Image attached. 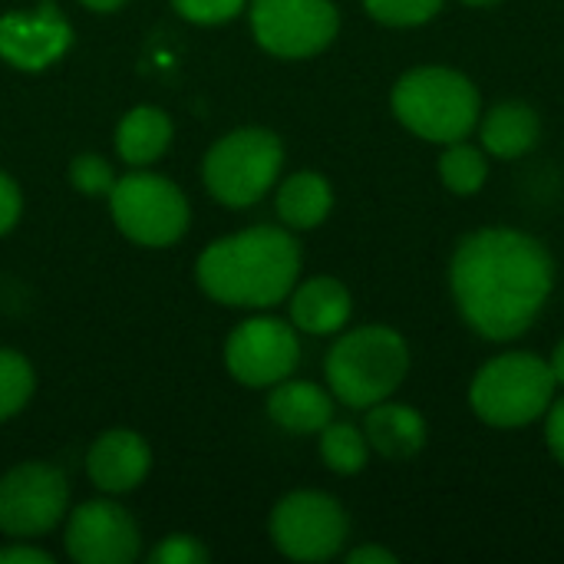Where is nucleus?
I'll list each match as a JSON object with an SVG mask.
<instances>
[{
	"label": "nucleus",
	"instance_id": "bb28decb",
	"mask_svg": "<svg viewBox=\"0 0 564 564\" xmlns=\"http://www.w3.org/2000/svg\"><path fill=\"white\" fill-rule=\"evenodd\" d=\"M152 564H202L208 562V549L198 545L188 535H169L155 552H152Z\"/></svg>",
	"mask_w": 564,
	"mask_h": 564
},
{
	"label": "nucleus",
	"instance_id": "a878e982",
	"mask_svg": "<svg viewBox=\"0 0 564 564\" xmlns=\"http://www.w3.org/2000/svg\"><path fill=\"white\" fill-rule=\"evenodd\" d=\"M172 7L192 23H225L238 17L245 0H172Z\"/></svg>",
	"mask_w": 564,
	"mask_h": 564
},
{
	"label": "nucleus",
	"instance_id": "473e14b6",
	"mask_svg": "<svg viewBox=\"0 0 564 564\" xmlns=\"http://www.w3.org/2000/svg\"><path fill=\"white\" fill-rule=\"evenodd\" d=\"M83 7H89V10H99V13H109V10H116V7H122L126 0H79Z\"/></svg>",
	"mask_w": 564,
	"mask_h": 564
},
{
	"label": "nucleus",
	"instance_id": "f257e3e1",
	"mask_svg": "<svg viewBox=\"0 0 564 564\" xmlns=\"http://www.w3.org/2000/svg\"><path fill=\"white\" fill-rule=\"evenodd\" d=\"M449 291L459 317L492 344L519 340L555 291V258L529 231H469L449 261Z\"/></svg>",
	"mask_w": 564,
	"mask_h": 564
},
{
	"label": "nucleus",
	"instance_id": "6ab92c4d",
	"mask_svg": "<svg viewBox=\"0 0 564 564\" xmlns=\"http://www.w3.org/2000/svg\"><path fill=\"white\" fill-rule=\"evenodd\" d=\"M334 208V188L317 172H294L278 188V215L288 228H317Z\"/></svg>",
	"mask_w": 564,
	"mask_h": 564
},
{
	"label": "nucleus",
	"instance_id": "7ed1b4c3",
	"mask_svg": "<svg viewBox=\"0 0 564 564\" xmlns=\"http://www.w3.org/2000/svg\"><path fill=\"white\" fill-rule=\"evenodd\" d=\"M390 106L403 129L440 145L469 139L482 116L479 86L466 73L440 63L406 69L393 83Z\"/></svg>",
	"mask_w": 564,
	"mask_h": 564
},
{
	"label": "nucleus",
	"instance_id": "393cba45",
	"mask_svg": "<svg viewBox=\"0 0 564 564\" xmlns=\"http://www.w3.org/2000/svg\"><path fill=\"white\" fill-rule=\"evenodd\" d=\"M69 178H73V185H76L83 195H109L112 185H116L109 162L99 159V155H79V159H73Z\"/></svg>",
	"mask_w": 564,
	"mask_h": 564
},
{
	"label": "nucleus",
	"instance_id": "f3484780",
	"mask_svg": "<svg viewBox=\"0 0 564 564\" xmlns=\"http://www.w3.org/2000/svg\"><path fill=\"white\" fill-rule=\"evenodd\" d=\"M350 314H354L350 291L337 278H327V274L311 278L291 294V321L304 334H314V337L337 334L347 327Z\"/></svg>",
	"mask_w": 564,
	"mask_h": 564
},
{
	"label": "nucleus",
	"instance_id": "4be33fe9",
	"mask_svg": "<svg viewBox=\"0 0 564 564\" xmlns=\"http://www.w3.org/2000/svg\"><path fill=\"white\" fill-rule=\"evenodd\" d=\"M321 459L337 476H357L370 463V443L354 423H327L321 430Z\"/></svg>",
	"mask_w": 564,
	"mask_h": 564
},
{
	"label": "nucleus",
	"instance_id": "a211bd4d",
	"mask_svg": "<svg viewBox=\"0 0 564 564\" xmlns=\"http://www.w3.org/2000/svg\"><path fill=\"white\" fill-rule=\"evenodd\" d=\"M268 416L297 436L321 433L334 420V397L307 380H281L268 397Z\"/></svg>",
	"mask_w": 564,
	"mask_h": 564
},
{
	"label": "nucleus",
	"instance_id": "1a4fd4ad",
	"mask_svg": "<svg viewBox=\"0 0 564 564\" xmlns=\"http://www.w3.org/2000/svg\"><path fill=\"white\" fill-rule=\"evenodd\" d=\"M254 40L284 59H304L327 50L340 30L334 0H251Z\"/></svg>",
	"mask_w": 564,
	"mask_h": 564
},
{
	"label": "nucleus",
	"instance_id": "7c9ffc66",
	"mask_svg": "<svg viewBox=\"0 0 564 564\" xmlns=\"http://www.w3.org/2000/svg\"><path fill=\"white\" fill-rule=\"evenodd\" d=\"M0 564H50V555L36 549H0Z\"/></svg>",
	"mask_w": 564,
	"mask_h": 564
},
{
	"label": "nucleus",
	"instance_id": "c85d7f7f",
	"mask_svg": "<svg viewBox=\"0 0 564 564\" xmlns=\"http://www.w3.org/2000/svg\"><path fill=\"white\" fill-rule=\"evenodd\" d=\"M545 443H549V453L558 459V466H564V397L552 400L545 413Z\"/></svg>",
	"mask_w": 564,
	"mask_h": 564
},
{
	"label": "nucleus",
	"instance_id": "412c9836",
	"mask_svg": "<svg viewBox=\"0 0 564 564\" xmlns=\"http://www.w3.org/2000/svg\"><path fill=\"white\" fill-rule=\"evenodd\" d=\"M440 178L453 195H476L489 182V159L482 145H473L466 139L443 145L440 155Z\"/></svg>",
	"mask_w": 564,
	"mask_h": 564
},
{
	"label": "nucleus",
	"instance_id": "aec40b11",
	"mask_svg": "<svg viewBox=\"0 0 564 564\" xmlns=\"http://www.w3.org/2000/svg\"><path fill=\"white\" fill-rule=\"evenodd\" d=\"M172 142V122L162 109L155 106H135L132 112L122 116L116 129V149L122 162L129 165H149L155 162Z\"/></svg>",
	"mask_w": 564,
	"mask_h": 564
},
{
	"label": "nucleus",
	"instance_id": "5701e85b",
	"mask_svg": "<svg viewBox=\"0 0 564 564\" xmlns=\"http://www.w3.org/2000/svg\"><path fill=\"white\" fill-rule=\"evenodd\" d=\"M33 393V367L17 350H0V423L26 406Z\"/></svg>",
	"mask_w": 564,
	"mask_h": 564
},
{
	"label": "nucleus",
	"instance_id": "39448f33",
	"mask_svg": "<svg viewBox=\"0 0 564 564\" xmlns=\"http://www.w3.org/2000/svg\"><path fill=\"white\" fill-rule=\"evenodd\" d=\"M555 390L558 380L549 360L532 350H509L476 370L469 383V406L486 426L522 430L549 413Z\"/></svg>",
	"mask_w": 564,
	"mask_h": 564
},
{
	"label": "nucleus",
	"instance_id": "c756f323",
	"mask_svg": "<svg viewBox=\"0 0 564 564\" xmlns=\"http://www.w3.org/2000/svg\"><path fill=\"white\" fill-rule=\"evenodd\" d=\"M350 564H397V555L387 552L383 545H360L347 555Z\"/></svg>",
	"mask_w": 564,
	"mask_h": 564
},
{
	"label": "nucleus",
	"instance_id": "ddd939ff",
	"mask_svg": "<svg viewBox=\"0 0 564 564\" xmlns=\"http://www.w3.org/2000/svg\"><path fill=\"white\" fill-rule=\"evenodd\" d=\"M73 43V26L53 7L13 10L0 17V56L17 69H46Z\"/></svg>",
	"mask_w": 564,
	"mask_h": 564
},
{
	"label": "nucleus",
	"instance_id": "9d476101",
	"mask_svg": "<svg viewBox=\"0 0 564 564\" xmlns=\"http://www.w3.org/2000/svg\"><path fill=\"white\" fill-rule=\"evenodd\" d=\"M69 502L66 476L46 463H23L0 479V532L23 539L50 532Z\"/></svg>",
	"mask_w": 564,
	"mask_h": 564
},
{
	"label": "nucleus",
	"instance_id": "20e7f679",
	"mask_svg": "<svg viewBox=\"0 0 564 564\" xmlns=\"http://www.w3.org/2000/svg\"><path fill=\"white\" fill-rule=\"evenodd\" d=\"M324 373L330 393L344 406L367 410L400 390L410 373V347L400 330L387 324H364L330 347Z\"/></svg>",
	"mask_w": 564,
	"mask_h": 564
},
{
	"label": "nucleus",
	"instance_id": "cd10ccee",
	"mask_svg": "<svg viewBox=\"0 0 564 564\" xmlns=\"http://www.w3.org/2000/svg\"><path fill=\"white\" fill-rule=\"evenodd\" d=\"M20 188H17V182L10 178V175H3L0 172V235H7L13 225H17V218H20Z\"/></svg>",
	"mask_w": 564,
	"mask_h": 564
},
{
	"label": "nucleus",
	"instance_id": "9b49d317",
	"mask_svg": "<svg viewBox=\"0 0 564 564\" xmlns=\"http://www.w3.org/2000/svg\"><path fill=\"white\" fill-rule=\"evenodd\" d=\"M225 364L245 387H274L297 370L301 344L291 324L278 317H251L228 337Z\"/></svg>",
	"mask_w": 564,
	"mask_h": 564
},
{
	"label": "nucleus",
	"instance_id": "72a5a7b5",
	"mask_svg": "<svg viewBox=\"0 0 564 564\" xmlns=\"http://www.w3.org/2000/svg\"><path fill=\"white\" fill-rule=\"evenodd\" d=\"M466 7H496V3H502V0H463Z\"/></svg>",
	"mask_w": 564,
	"mask_h": 564
},
{
	"label": "nucleus",
	"instance_id": "2f4dec72",
	"mask_svg": "<svg viewBox=\"0 0 564 564\" xmlns=\"http://www.w3.org/2000/svg\"><path fill=\"white\" fill-rule=\"evenodd\" d=\"M549 367H552L558 387H564V337L555 344V350H552V357H549Z\"/></svg>",
	"mask_w": 564,
	"mask_h": 564
},
{
	"label": "nucleus",
	"instance_id": "423d86ee",
	"mask_svg": "<svg viewBox=\"0 0 564 564\" xmlns=\"http://www.w3.org/2000/svg\"><path fill=\"white\" fill-rule=\"evenodd\" d=\"M284 145L268 129H238L218 139L205 155V185L228 208L254 205L278 178Z\"/></svg>",
	"mask_w": 564,
	"mask_h": 564
},
{
	"label": "nucleus",
	"instance_id": "4468645a",
	"mask_svg": "<svg viewBox=\"0 0 564 564\" xmlns=\"http://www.w3.org/2000/svg\"><path fill=\"white\" fill-rule=\"evenodd\" d=\"M152 466V453L145 440L132 430H109L99 436L86 456V473L96 489L102 492H132Z\"/></svg>",
	"mask_w": 564,
	"mask_h": 564
},
{
	"label": "nucleus",
	"instance_id": "0eeeda50",
	"mask_svg": "<svg viewBox=\"0 0 564 564\" xmlns=\"http://www.w3.org/2000/svg\"><path fill=\"white\" fill-rule=\"evenodd\" d=\"M109 208L126 238L145 248H165L188 228V202L162 175L129 172L109 192Z\"/></svg>",
	"mask_w": 564,
	"mask_h": 564
},
{
	"label": "nucleus",
	"instance_id": "b1692460",
	"mask_svg": "<svg viewBox=\"0 0 564 564\" xmlns=\"http://www.w3.org/2000/svg\"><path fill=\"white\" fill-rule=\"evenodd\" d=\"M446 0H364V10L383 26H423Z\"/></svg>",
	"mask_w": 564,
	"mask_h": 564
},
{
	"label": "nucleus",
	"instance_id": "2eb2a0df",
	"mask_svg": "<svg viewBox=\"0 0 564 564\" xmlns=\"http://www.w3.org/2000/svg\"><path fill=\"white\" fill-rule=\"evenodd\" d=\"M364 436L370 443V453H377L390 463H406L426 449L430 430H426L423 413L413 410L410 403L383 400V403L367 406Z\"/></svg>",
	"mask_w": 564,
	"mask_h": 564
},
{
	"label": "nucleus",
	"instance_id": "6e6552de",
	"mask_svg": "<svg viewBox=\"0 0 564 564\" xmlns=\"http://www.w3.org/2000/svg\"><path fill=\"white\" fill-rule=\"evenodd\" d=\"M350 522L324 492H291L271 512V542L291 562H330L347 542Z\"/></svg>",
	"mask_w": 564,
	"mask_h": 564
},
{
	"label": "nucleus",
	"instance_id": "f8f14e48",
	"mask_svg": "<svg viewBox=\"0 0 564 564\" xmlns=\"http://www.w3.org/2000/svg\"><path fill=\"white\" fill-rule=\"evenodd\" d=\"M66 552L79 564H129L139 555V529L116 502H86L69 516Z\"/></svg>",
	"mask_w": 564,
	"mask_h": 564
},
{
	"label": "nucleus",
	"instance_id": "f03ea898",
	"mask_svg": "<svg viewBox=\"0 0 564 564\" xmlns=\"http://www.w3.org/2000/svg\"><path fill=\"white\" fill-rule=\"evenodd\" d=\"M198 284L231 307H274L301 274V245L291 231L258 225L208 245L198 258Z\"/></svg>",
	"mask_w": 564,
	"mask_h": 564
},
{
	"label": "nucleus",
	"instance_id": "dca6fc26",
	"mask_svg": "<svg viewBox=\"0 0 564 564\" xmlns=\"http://www.w3.org/2000/svg\"><path fill=\"white\" fill-rule=\"evenodd\" d=\"M539 135L542 116L522 99H506L479 116V142L492 159H522L535 149Z\"/></svg>",
	"mask_w": 564,
	"mask_h": 564
}]
</instances>
